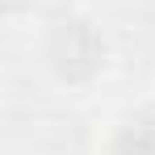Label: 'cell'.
<instances>
[{"label":"cell","instance_id":"obj_1","mask_svg":"<svg viewBox=\"0 0 155 155\" xmlns=\"http://www.w3.org/2000/svg\"><path fill=\"white\" fill-rule=\"evenodd\" d=\"M105 59H109V42L101 25L84 13H59L42 34V63L67 88L92 84L105 71Z\"/></svg>","mask_w":155,"mask_h":155},{"label":"cell","instance_id":"obj_2","mask_svg":"<svg viewBox=\"0 0 155 155\" xmlns=\"http://www.w3.org/2000/svg\"><path fill=\"white\" fill-rule=\"evenodd\" d=\"M109 155H155V113L151 109H138V113L122 117V126L113 130Z\"/></svg>","mask_w":155,"mask_h":155}]
</instances>
